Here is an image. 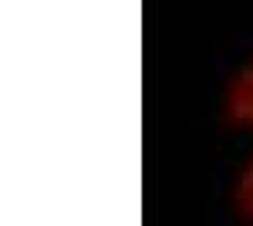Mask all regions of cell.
I'll use <instances>...</instances> for the list:
<instances>
[{"label": "cell", "mask_w": 253, "mask_h": 226, "mask_svg": "<svg viewBox=\"0 0 253 226\" xmlns=\"http://www.w3.org/2000/svg\"><path fill=\"white\" fill-rule=\"evenodd\" d=\"M226 112L240 125H253V64L233 81L230 98H226Z\"/></svg>", "instance_id": "cell-1"}, {"label": "cell", "mask_w": 253, "mask_h": 226, "mask_svg": "<svg viewBox=\"0 0 253 226\" xmlns=\"http://www.w3.org/2000/svg\"><path fill=\"white\" fill-rule=\"evenodd\" d=\"M236 209L253 220V166L243 172V179H240V186H236Z\"/></svg>", "instance_id": "cell-2"}]
</instances>
